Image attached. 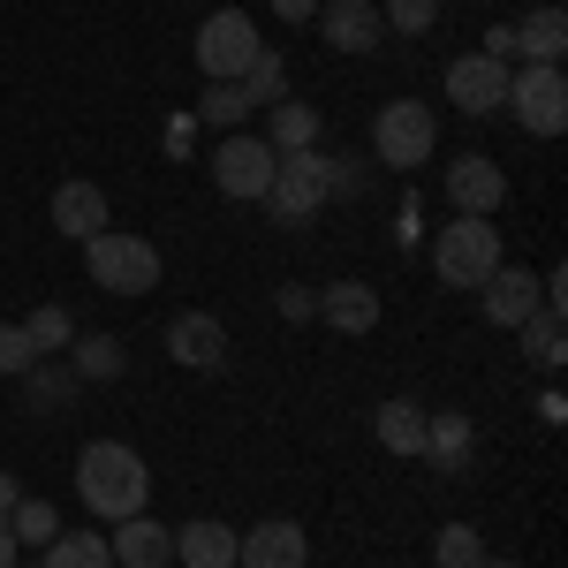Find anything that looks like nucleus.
<instances>
[{"label":"nucleus","instance_id":"obj_1","mask_svg":"<svg viewBox=\"0 0 568 568\" xmlns=\"http://www.w3.org/2000/svg\"><path fill=\"white\" fill-rule=\"evenodd\" d=\"M77 493H84V508L99 524H122V516H144L152 470H144V455H136L130 439H91L84 455H77Z\"/></svg>","mask_w":568,"mask_h":568},{"label":"nucleus","instance_id":"obj_2","mask_svg":"<svg viewBox=\"0 0 568 568\" xmlns=\"http://www.w3.org/2000/svg\"><path fill=\"white\" fill-rule=\"evenodd\" d=\"M84 273L106 296H152L160 288V243H144L130 227H99L84 243Z\"/></svg>","mask_w":568,"mask_h":568},{"label":"nucleus","instance_id":"obj_3","mask_svg":"<svg viewBox=\"0 0 568 568\" xmlns=\"http://www.w3.org/2000/svg\"><path fill=\"white\" fill-rule=\"evenodd\" d=\"M326 197H334V160H326L318 144H304V152H281V168H273L258 205L281 220V227H304V220L326 213Z\"/></svg>","mask_w":568,"mask_h":568},{"label":"nucleus","instance_id":"obj_4","mask_svg":"<svg viewBox=\"0 0 568 568\" xmlns=\"http://www.w3.org/2000/svg\"><path fill=\"white\" fill-rule=\"evenodd\" d=\"M493 265H508V258H500V227H493V220L455 213V227H439V235H433L439 288H485V273H493Z\"/></svg>","mask_w":568,"mask_h":568},{"label":"nucleus","instance_id":"obj_5","mask_svg":"<svg viewBox=\"0 0 568 568\" xmlns=\"http://www.w3.org/2000/svg\"><path fill=\"white\" fill-rule=\"evenodd\" d=\"M439 152V122H433V106L425 99H387L379 106V122H372V160L379 168H425Z\"/></svg>","mask_w":568,"mask_h":568},{"label":"nucleus","instance_id":"obj_6","mask_svg":"<svg viewBox=\"0 0 568 568\" xmlns=\"http://www.w3.org/2000/svg\"><path fill=\"white\" fill-rule=\"evenodd\" d=\"M258 45L265 39H258V23H251L243 8H213V16L197 23V45H190V53H197L205 84H235V77L258 61Z\"/></svg>","mask_w":568,"mask_h":568},{"label":"nucleus","instance_id":"obj_7","mask_svg":"<svg viewBox=\"0 0 568 568\" xmlns=\"http://www.w3.org/2000/svg\"><path fill=\"white\" fill-rule=\"evenodd\" d=\"M530 136H561L568 130V77L561 61H530L524 77H508V99H500Z\"/></svg>","mask_w":568,"mask_h":568},{"label":"nucleus","instance_id":"obj_8","mask_svg":"<svg viewBox=\"0 0 568 568\" xmlns=\"http://www.w3.org/2000/svg\"><path fill=\"white\" fill-rule=\"evenodd\" d=\"M273 168H281V152H273L265 136H220V152H213L220 197H243V205H258V197H265Z\"/></svg>","mask_w":568,"mask_h":568},{"label":"nucleus","instance_id":"obj_9","mask_svg":"<svg viewBox=\"0 0 568 568\" xmlns=\"http://www.w3.org/2000/svg\"><path fill=\"white\" fill-rule=\"evenodd\" d=\"M508 61H493V53H463L455 69H447V106H463L470 122H485V114H500V99H508Z\"/></svg>","mask_w":568,"mask_h":568},{"label":"nucleus","instance_id":"obj_10","mask_svg":"<svg viewBox=\"0 0 568 568\" xmlns=\"http://www.w3.org/2000/svg\"><path fill=\"white\" fill-rule=\"evenodd\" d=\"M235 568H311V538L288 516H265V524L235 530Z\"/></svg>","mask_w":568,"mask_h":568},{"label":"nucleus","instance_id":"obj_11","mask_svg":"<svg viewBox=\"0 0 568 568\" xmlns=\"http://www.w3.org/2000/svg\"><path fill=\"white\" fill-rule=\"evenodd\" d=\"M447 205L470 220H493L508 205V175H500V160H485V152H463L455 168H447Z\"/></svg>","mask_w":568,"mask_h":568},{"label":"nucleus","instance_id":"obj_12","mask_svg":"<svg viewBox=\"0 0 568 568\" xmlns=\"http://www.w3.org/2000/svg\"><path fill=\"white\" fill-rule=\"evenodd\" d=\"M318 39L334 53H379V39H387L379 0H318Z\"/></svg>","mask_w":568,"mask_h":568},{"label":"nucleus","instance_id":"obj_13","mask_svg":"<svg viewBox=\"0 0 568 568\" xmlns=\"http://www.w3.org/2000/svg\"><path fill=\"white\" fill-rule=\"evenodd\" d=\"M538 304H546V288H538V273H524V265H493L485 288H478V311L493 326H508V334H516Z\"/></svg>","mask_w":568,"mask_h":568},{"label":"nucleus","instance_id":"obj_14","mask_svg":"<svg viewBox=\"0 0 568 568\" xmlns=\"http://www.w3.org/2000/svg\"><path fill=\"white\" fill-rule=\"evenodd\" d=\"M168 356L182 372H220L227 364V326L213 311H182V318H168Z\"/></svg>","mask_w":568,"mask_h":568},{"label":"nucleus","instance_id":"obj_15","mask_svg":"<svg viewBox=\"0 0 568 568\" xmlns=\"http://www.w3.org/2000/svg\"><path fill=\"white\" fill-rule=\"evenodd\" d=\"M106 554H114V568H168L175 561V530L152 524V516H122L106 530Z\"/></svg>","mask_w":568,"mask_h":568},{"label":"nucleus","instance_id":"obj_16","mask_svg":"<svg viewBox=\"0 0 568 568\" xmlns=\"http://www.w3.org/2000/svg\"><path fill=\"white\" fill-rule=\"evenodd\" d=\"M318 318L334 334H372L379 326V288L372 281H334V288H318Z\"/></svg>","mask_w":568,"mask_h":568},{"label":"nucleus","instance_id":"obj_17","mask_svg":"<svg viewBox=\"0 0 568 568\" xmlns=\"http://www.w3.org/2000/svg\"><path fill=\"white\" fill-rule=\"evenodd\" d=\"M470 447H478V425H470L463 409H425V455H417V463H433V470H463Z\"/></svg>","mask_w":568,"mask_h":568},{"label":"nucleus","instance_id":"obj_18","mask_svg":"<svg viewBox=\"0 0 568 568\" xmlns=\"http://www.w3.org/2000/svg\"><path fill=\"white\" fill-rule=\"evenodd\" d=\"M53 227H61L69 243H91V235L106 227V190H99V182H61V190H53Z\"/></svg>","mask_w":568,"mask_h":568},{"label":"nucleus","instance_id":"obj_19","mask_svg":"<svg viewBox=\"0 0 568 568\" xmlns=\"http://www.w3.org/2000/svg\"><path fill=\"white\" fill-rule=\"evenodd\" d=\"M175 561H182V568H235V530L213 524V516L182 524V530H175Z\"/></svg>","mask_w":568,"mask_h":568},{"label":"nucleus","instance_id":"obj_20","mask_svg":"<svg viewBox=\"0 0 568 568\" xmlns=\"http://www.w3.org/2000/svg\"><path fill=\"white\" fill-rule=\"evenodd\" d=\"M379 447L402 455V463H417L425 455V402H409V394L379 402Z\"/></svg>","mask_w":568,"mask_h":568},{"label":"nucleus","instance_id":"obj_21","mask_svg":"<svg viewBox=\"0 0 568 568\" xmlns=\"http://www.w3.org/2000/svg\"><path fill=\"white\" fill-rule=\"evenodd\" d=\"M508 31H516V53H524V61H561V53H568V23H561V8H554V0H546V8H530L524 23H508Z\"/></svg>","mask_w":568,"mask_h":568},{"label":"nucleus","instance_id":"obj_22","mask_svg":"<svg viewBox=\"0 0 568 568\" xmlns=\"http://www.w3.org/2000/svg\"><path fill=\"white\" fill-rule=\"evenodd\" d=\"M516 334H524V356H530V364H538V372H561V364H568V334H561V311H546V304H538V311H530V318H524V326H516Z\"/></svg>","mask_w":568,"mask_h":568},{"label":"nucleus","instance_id":"obj_23","mask_svg":"<svg viewBox=\"0 0 568 568\" xmlns=\"http://www.w3.org/2000/svg\"><path fill=\"white\" fill-rule=\"evenodd\" d=\"M122 364H130L122 356V334H77L69 342V372L77 379H122Z\"/></svg>","mask_w":568,"mask_h":568},{"label":"nucleus","instance_id":"obj_24","mask_svg":"<svg viewBox=\"0 0 568 568\" xmlns=\"http://www.w3.org/2000/svg\"><path fill=\"white\" fill-rule=\"evenodd\" d=\"M39 568H114V554H106V538H99V530H53Z\"/></svg>","mask_w":568,"mask_h":568},{"label":"nucleus","instance_id":"obj_25","mask_svg":"<svg viewBox=\"0 0 568 568\" xmlns=\"http://www.w3.org/2000/svg\"><path fill=\"white\" fill-rule=\"evenodd\" d=\"M235 84H243L251 106H281V99H288V61H281V45H258V61H251Z\"/></svg>","mask_w":568,"mask_h":568},{"label":"nucleus","instance_id":"obj_26","mask_svg":"<svg viewBox=\"0 0 568 568\" xmlns=\"http://www.w3.org/2000/svg\"><path fill=\"white\" fill-rule=\"evenodd\" d=\"M265 144H273V152H304V144H318V106L281 99V106H273V130H265Z\"/></svg>","mask_w":568,"mask_h":568},{"label":"nucleus","instance_id":"obj_27","mask_svg":"<svg viewBox=\"0 0 568 568\" xmlns=\"http://www.w3.org/2000/svg\"><path fill=\"white\" fill-rule=\"evenodd\" d=\"M433 561H439V568H478V561H485V530H478V524H439Z\"/></svg>","mask_w":568,"mask_h":568},{"label":"nucleus","instance_id":"obj_28","mask_svg":"<svg viewBox=\"0 0 568 568\" xmlns=\"http://www.w3.org/2000/svg\"><path fill=\"white\" fill-rule=\"evenodd\" d=\"M23 334H31V349H39V356H61L69 342H77V318H69L61 304H39L31 318H23Z\"/></svg>","mask_w":568,"mask_h":568},{"label":"nucleus","instance_id":"obj_29","mask_svg":"<svg viewBox=\"0 0 568 568\" xmlns=\"http://www.w3.org/2000/svg\"><path fill=\"white\" fill-rule=\"evenodd\" d=\"M23 387H31V409H45V417H61V409H69V394H77V372H53V364H31V372H23Z\"/></svg>","mask_w":568,"mask_h":568},{"label":"nucleus","instance_id":"obj_30","mask_svg":"<svg viewBox=\"0 0 568 568\" xmlns=\"http://www.w3.org/2000/svg\"><path fill=\"white\" fill-rule=\"evenodd\" d=\"M53 530H61V516H53L45 500H16V508H8V538H16V546H45Z\"/></svg>","mask_w":568,"mask_h":568},{"label":"nucleus","instance_id":"obj_31","mask_svg":"<svg viewBox=\"0 0 568 568\" xmlns=\"http://www.w3.org/2000/svg\"><path fill=\"white\" fill-rule=\"evenodd\" d=\"M379 23L402 31V39H425V31L439 23V0H379Z\"/></svg>","mask_w":568,"mask_h":568},{"label":"nucleus","instance_id":"obj_32","mask_svg":"<svg viewBox=\"0 0 568 568\" xmlns=\"http://www.w3.org/2000/svg\"><path fill=\"white\" fill-rule=\"evenodd\" d=\"M197 114H205L213 130H235V122L251 114V99H243V84H205V99H197Z\"/></svg>","mask_w":568,"mask_h":568},{"label":"nucleus","instance_id":"obj_33","mask_svg":"<svg viewBox=\"0 0 568 568\" xmlns=\"http://www.w3.org/2000/svg\"><path fill=\"white\" fill-rule=\"evenodd\" d=\"M31 364H39V349H31L23 318H8V326H0V379H23Z\"/></svg>","mask_w":568,"mask_h":568},{"label":"nucleus","instance_id":"obj_34","mask_svg":"<svg viewBox=\"0 0 568 568\" xmlns=\"http://www.w3.org/2000/svg\"><path fill=\"white\" fill-rule=\"evenodd\" d=\"M281 318H318V296L311 288H281Z\"/></svg>","mask_w":568,"mask_h":568},{"label":"nucleus","instance_id":"obj_35","mask_svg":"<svg viewBox=\"0 0 568 568\" xmlns=\"http://www.w3.org/2000/svg\"><path fill=\"white\" fill-rule=\"evenodd\" d=\"M485 53H493V61H516V31H508V23H493V31H485Z\"/></svg>","mask_w":568,"mask_h":568},{"label":"nucleus","instance_id":"obj_36","mask_svg":"<svg viewBox=\"0 0 568 568\" xmlns=\"http://www.w3.org/2000/svg\"><path fill=\"white\" fill-rule=\"evenodd\" d=\"M281 8V23H318V0H273Z\"/></svg>","mask_w":568,"mask_h":568},{"label":"nucleus","instance_id":"obj_37","mask_svg":"<svg viewBox=\"0 0 568 568\" xmlns=\"http://www.w3.org/2000/svg\"><path fill=\"white\" fill-rule=\"evenodd\" d=\"M538 417H546V425H561V417H568V402H561V387H546V394H538Z\"/></svg>","mask_w":568,"mask_h":568},{"label":"nucleus","instance_id":"obj_38","mask_svg":"<svg viewBox=\"0 0 568 568\" xmlns=\"http://www.w3.org/2000/svg\"><path fill=\"white\" fill-rule=\"evenodd\" d=\"M16 500H23V485H16L8 470H0V524H8V508H16Z\"/></svg>","mask_w":568,"mask_h":568},{"label":"nucleus","instance_id":"obj_39","mask_svg":"<svg viewBox=\"0 0 568 568\" xmlns=\"http://www.w3.org/2000/svg\"><path fill=\"white\" fill-rule=\"evenodd\" d=\"M0 568H16V538H8V524H0Z\"/></svg>","mask_w":568,"mask_h":568},{"label":"nucleus","instance_id":"obj_40","mask_svg":"<svg viewBox=\"0 0 568 568\" xmlns=\"http://www.w3.org/2000/svg\"><path fill=\"white\" fill-rule=\"evenodd\" d=\"M478 568H524V561H493V554H485V561H478Z\"/></svg>","mask_w":568,"mask_h":568}]
</instances>
